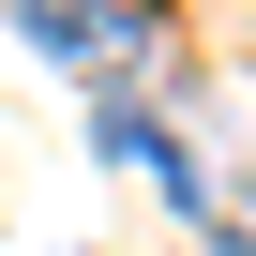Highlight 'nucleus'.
I'll list each match as a JSON object with an SVG mask.
<instances>
[{"mask_svg": "<svg viewBox=\"0 0 256 256\" xmlns=\"http://www.w3.org/2000/svg\"><path fill=\"white\" fill-rule=\"evenodd\" d=\"M211 256H256V211H226V241H211Z\"/></svg>", "mask_w": 256, "mask_h": 256, "instance_id": "1", "label": "nucleus"}]
</instances>
